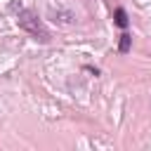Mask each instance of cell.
<instances>
[{
  "instance_id": "obj_1",
  "label": "cell",
  "mask_w": 151,
  "mask_h": 151,
  "mask_svg": "<svg viewBox=\"0 0 151 151\" xmlns=\"http://www.w3.org/2000/svg\"><path fill=\"white\" fill-rule=\"evenodd\" d=\"M17 24H19V28H24L26 33H31L35 40L50 42V31L45 28V24H42V19L38 17V12H33V9H21V12L17 14Z\"/></svg>"
},
{
  "instance_id": "obj_2",
  "label": "cell",
  "mask_w": 151,
  "mask_h": 151,
  "mask_svg": "<svg viewBox=\"0 0 151 151\" xmlns=\"http://www.w3.org/2000/svg\"><path fill=\"white\" fill-rule=\"evenodd\" d=\"M113 17H116V26H120V28H127V24H130V19H127V12H125L123 7H118Z\"/></svg>"
},
{
  "instance_id": "obj_3",
  "label": "cell",
  "mask_w": 151,
  "mask_h": 151,
  "mask_svg": "<svg viewBox=\"0 0 151 151\" xmlns=\"http://www.w3.org/2000/svg\"><path fill=\"white\" fill-rule=\"evenodd\" d=\"M130 45H132V35L130 33H123L120 35V42H118V52H130Z\"/></svg>"
}]
</instances>
